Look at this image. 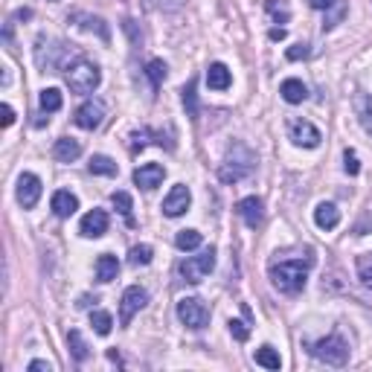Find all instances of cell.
Returning a JSON list of instances; mask_svg holds the SVG:
<instances>
[{
	"label": "cell",
	"mask_w": 372,
	"mask_h": 372,
	"mask_svg": "<svg viewBox=\"0 0 372 372\" xmlns=\"http://www.w3.org/2000/svg\"><path fill=\"white\" fill-rule=\"evenodd\" d=\"M79 154H82V146L73 137H62L52 146V157H56L59 163H73V161H79Z\"/></svg>",
	"instance_id": "cell-18"
},
{
	"label": "cell",
	"mask_w": 372,
	"mask_h": 372,
	"mask_svg": "<svg viewBox=\"0 0 372 372\" xmlns=\"http://www.w3.org/2000/svg\"><path fill=\"white\" fill-rule=\"evenodd\" d=\"M178 320L192 329V332H201L207 323H209V306L201 300V297H183L178 303Z\"/></svg>",
	"instance_id": "cell-6"
},
{
	"label": "cell",
	"mask_w": 372,
	"mask_h": 372,
	"mask_svg": "<svg viewBox=\"0 0 372 372\" xmlns=\"http://www.w3.org/2000/svg\"><path fill=\"white\" fill-rule=\"evenodd\" d=\"M195 88H198V79H190V82H186V88L180 91L186 117H192V120H198V93H195Z\"/></svg>",
	"instance_id": "cell-23"
},
{
	"label": "cell",
	"mask_w": 372,
	"mask_h": 372,
	"mask_svg": "<svg viewBox=\"0 0 372 372\" xmlns=\"http://www.w3.org/2000/svg\"><path fill=\"white\" fill-rule=\"evenodd\" d=\"M111 204H114V209L120 212V216L125 219V224L134 227V216H131V209H134V201H131V195H128V192H114V195H111Z\"/></svg>",
	"instance_id": "cell-25"
},
{
	"label": "cell",
	"mask_w": 372,
	"mask_h": 372,
	"mask_svg": "<svg viewBox=\"0 0 372 372\" xmlns=\"http://www.w3.org/2000/svg\"><path fill=\"white\" fill-rule=\"evenodd\" d=\"M62 105H64L62 91H56V88L41 91V111H44V114H56V111H62Z\"/></svg>",
	"instance_id": "cell-27"
},
{
	"label": "cell",
	"mask_w": 372,
	"mask_h": 372,
	"mask_svg": "<svg viewBox=\"0 0 372 372\" xmlns=\"http://www.w3.org/2000/svg\"><path fill=\"white\" fill-rule=\"evenodd\" d=\"M212 268H216V248H207V250H201L198 256H186V259L178 265L183 282H190V285L204 282V279L212 274Z\"/></svg>",
	"instance_id": "cell-5"
},
{
	"label": "cell",
	"mask_w": 372,
	"mask_h": 372,
	"mask_svg": "<svg viewBox=\"0 0 372 372\" xmlns=\"http://www.w3.org/2000/svg\"><path fill=\"white\" fill-rule=\"evenodd\" d=\"M207 85H209V91H227V88L233 85V73H230V67L221 64V62L209 64V67H207Z\"/></svg>",
	"instance_id": "cell-16"
},
{
	"label": "cell",
	"mask_w": 372,
	"mask_h": 372,
	"mask_svg": "<svg viewBox=\"0 0 372 372\" xmlns=\"http://www.w3.org/2000/svg\"><path fill=\"white\" fill-rule=\"evenodd\" d=\"M268 35H271V41H282V38H285V30H282V26H274Z\"/></svg>",
	"instance_id": "cell-43"
},
{
	"label": "cell",
	"mask_w": 372,
	"mask_h": 372,
	"mask_svg": "<svg viewBox=\"0 0 372 372\" xmlns=\"http://www.w3.org/2000/svg\"><path fill=\"white\" fill-rule=\"evenodd\" d=\"M79 233H82L85 238H99L108 233V212L105 209H91L88 216L82 219V224H79Z\"/></svg>",
	"instance_id": "cell-14"
},
{
	"label": "cell",
	"mask_w": 372,
	"mask_h": 372,
	"mask_svg": "<svg viewBox=\"0 0 372 372\" xmlns=\"http://www.w3.org/2000/svg\"><path fill=\"white\" fill-rule=\"evenodd\" d=\"M335 6H337V9H335V12L329 15V18H326V23H323V30H332V26H337V23H340V18H343V15H347V6H343V4H340V0H337V4H335Z\"/></svg>",
	"instance_id": "cell-37"
},
{
	"label": "cell",
	"mask_w": 372,
	"mask_h": 372,
	"mask_svg": "<svg viewBox=\"0 0 372 372\" xmlns=\"http://www.w3.org/2000/svg\"><path fill=\"white\" fill-rule=\"evenodd\" d=\"M355 268H358V279L366 288H372V253H361L358 262H355Z\"/></svg>",
	"instance_id": "cell-34"
},
{
	"label": "cell",
	"mask_w": 372,
	"mask_h": 372,
	"mask_svg": "<svg viewBox=\"0 0 372 372\" xmlns=\"http://www.w3.org/2000/svg\"><path fill=\"white\" fill-rule=\"evenodd\" d=\"M343 169H347V175H358L361 172V163H358V154L352 151V149H347V151H343Z\"/></svg>",
	"instance_id": "cell-35"
},
{
	"label": "cell",
	"mask_w": 372,
	"mask_h": 372,
	"mask_svg": "<svg viewBox=\"0 0 372 372\" xmlns=\"http://www.w3.org/2000/svg\"><path fill=\"white\" fill-rule=\"evenodd\" d=\"M67 347H70V355H73L76 364H85L91 358V347L85 343V337H82V332H79V329L67 332Z\"/></svg>",
	"instance_id": "cell-21"
},
{
	"label": "cell",
	"mask_w": 372,
	"mask_h": 372,
	"mask_svg": "<svg viewBox=\"0 0 372 372\" xmlns=\"http://www.w3.org/2000/svg\"><path fill=\"white\" fill-rule=\"evenodd\" d=\"M335 4H337V0H308V6L311 9H320V12H329Z\"/></svg>",
	"instance_id": "cell-40"
},
{
	"label": "cell",
	"mask_w": 372,
	"mask_h": 372,
	"mask_svg": "<svg viewBox=\"0 0 372 372\" xmlns=\"http://www.w3.org/2000/svg\"><path fill=\"white\" fill-rule=\"evenodd\" d=\"M151 262V248L149 245H134L128 253V265L131 268H146V265Z\"/></svg>",
	"instance_id": "cell-33"
},
{
	"label": "cell",
	"mask_w": 372,
	"mask_h": 372,
	"mask_svg": "<svg viewBox=\"0 0 372 372\" xmlns=\"http://www.w3.org/2000/svg\"><path fill=\"white\" fill-rule=\"evenodd\" d=\"M99 82H102V70L88 59H76L67 67V85L73 93H93Z\"/></svg>",
	"instance_id": "cell-3"
},
{
	"label": "cell",
	"mask_w": 372,
	"mask_h": 372,
	"mask_svg": "<svg viewBox=\"0 0 372 372\" xmlns=\"http://www.w3.org/2000/svg\"><path fill=\"white\" fill-rule=\"evenodd\" d=\"M314 268V256L306 253V259H282L271 265V282L282 294H300L308 282V271Z\"/></svg>",
	"instance_id": "cell-1"
},
{
	"label": "cell",
	"mask_w": 372,
	"mask_h": 372,
	"mask_svg": "<svg viewBox=\"0 0 372 372\" xmlns=\"http://www.w3.org/2000/svg\"><path fill=\"white\" fill-rule=\"evenodd\" d=\"M317 361H323L326 366H347L349 364V343L343 340L340 335H329L323 340H317L311 343V349H308Z\"/></svg>",
	"instance_id": "cell-4"
},
{
	"label": "cell",
	"mask_w": 372,
	"mask_h": 372,
	"mask_svg": "<svg viewBox=\"0 0 372 372\" xmlns=\"http://www.w3.org/2000/svg\"><path fill=\"white\" fill-rule=\"evenodd\" d=\"M151 4H154L157 9H163V12H175V9L183 6V0H151Z\"/></svg>",
	"instance_id": "cell-39"
},
{
	"label": "cell",
	"mask_w": 372,
	"mask_h": 372,
	"mask_svg": "<svg viewBox=\"0 0 372 372\" xmlns=\"http://www.w3.org/2000/svg\"><path fill=\"white\" fill-rule=\"evenodd\" d=\"M192 204V192H190V186H183V183H175L169 195L163 198V216L169 219H180L186 209H190Z\"/></svg>",
	"instance_id": "cell-9"
},
{
	"label": "cell",
	"mask_w": 372,
	"mask_h": 372,
	"mask_svg": "<svg viewBox=\"0 0 372 372\" xmlns=\"http://www.w3.org/2000/svg\"><path fill=\"white\" fill-rule=\"evenodd\" d=\"M314 224L320 227V230H335V227L340 224V209H337L335 204H329V201L317 204V209H314Z\"/></svg>",
	"instance_id": "cell-17"
},
{
	"label": "cell",
	"mask_w": 372,
	"mask_h": 372,
	"mask_svg": "<svg viewBox=\"0 0 372 372\" xmlns=\"http://www.w3.org/2000/svg\"><path fill=\"white\" fill-rule=\"evenodd\" d=\"M91 326H93V332H96V335L108 337V335H111V329H114V317H111L108 311H93V314H91Z\"/></svg>",
	"instance_id": "cell-30"
},
{
	"label": "cell",
	"mask_w": 372,
	"mask_h": 372,
	"mask_svg": "<svg viewBox=\"0 0 372 372\" xmlns=\"http://www.w3.org/2000/svg\"><path fill=\"white\" fill-rule=\"evenodd\" d=\"M285 56H288L291 62H300V59H308V44H294V47H291V50L285 52Z\"/></svg>",
	"instance_id": "cell-38"
},
{
	"label": "cell",
	"mask_w": 372,
	"mask_h": 372,
	"mask_svg": "<svg viewBox=\"0 0 372 372\" xmlns=\"http://www.w3.org/2000/svg\"><path fill=\"white\" fill-rule=\"evenodd\" d=\"M0 114H4V128H9L15 122V111H12V105H0Z\"/></svg>",
	"instance_id": "cell-41"
},
{
	"label": "cell",
	"mask_w": 372,
	"mask_h": 372,
	"mask_svg": "<svg viewBox=\"0 0 372 372\" xmlns=\"http://www.w3.org/2000/svg\"><path fill=\"white\" fill-rule=\"evenodd\" d=\"M355 108H358V120L364 125L366 134H372V96H358L355 99Z\"/></svg>",
	"instance_id": "cell-29"
},
{
	"label": "cell",
	"mask_w": 372,
	"mask_h": 372,
	"mask_svg": "<svg viewBox=\"0 0 372 372\" xmlns=\"http://www.w3.org/2000/svg\"><path fill=\"white\" fill-rule=\"evenodd\" d=\"M117 274H120V259L111 256V253H102L96 259V279L99 282H114Z\"/></svg>",
	"instance_id": "cell-19"
},
{
	"label": "cell",
	"mask_w": 372,
	"mask_h": 372,
	"mask_svg": "<svg viewBox=\"0 0 372 372\" xmlns=\"http://www.w3.org/2000/svg\"><path fill=\"white\" fill-rule=\"evenodd\" d=\"M166 73H169V67H166V62H163V59H151V62L146 64V76L151 79V88H154V91L163 85Z\"/></svg>",
	"instance_id": "cell-28"
},
{
	"label": "cell",
	"mask_w": 372,
	"mask_h": 372,
	"mask_svg": "<svg viewBox=\"0 0 372 372\" xmlns=\"http://www.w3.org/2000/svg\"><path fill=\"white\" fill-rule=\"evenodd\" d=\"M256 364L265 366V369H279V366H282V358L277 355L274 347H262V349H256Z\"/></svg>",
	"instance_id": "cell-32"
},
{
	"label": "cell",
	"mask_w": 372,
	"mask_h": 372,
	"mask_svg": "<svg viewBox=\"0 0 372 372\" xmlns=\"http://www.w3.org/2000/svg\"><path fill=\"white\" fill-rule=\"evenodd\" d=\"M88 169H91V175H102V178H114V175L120 172L117 163L111 161V157H105V154H93L91 163H88Z\"/></svg>",
	"instance_id": "cell-24"
},
{
	"label": "cell",
	"mask_w": 372,
	"mask_h": 372,
	"mask_svg": "<svg viewBox=\"0 0 372 372\" xmlns=\"http://www.w3.org/2000/svg\"><path fill=\"white\" fill-rule=\"evenodd\" d=\"M279 93H282V99H285L288 105H300V102L308 99V88L300 82V79H285L282 88H279Z\"/></svg>",
	"instance_id": "cell-20"
},
{
	"label": "cell",
	"mask_w": 372,
	"mask_h": 372,
	"mask_svg": "<svg viewBox=\"0 0 372 372\" xmlns=\"http://www.w3.org/2000/svg\"><path fill=\"white\" fill-rule=\"evenodd\" d=\"M253 169H256V151H253L250 146H245V143L236 140V143L227 149L224 161H221V166H219V178H221V183H238V180L250 178Z\"/></svg>",
	"instance_id": "cell-2"
},
{
	"label": "cell",
	"mask_w": 372,
	"mask_h": 372,
	"mask_svg": "<svg viewBox=\"0 0 372 372\" xmlns=\"http://www.w3.org/2000/svg\"><path fill=\"white\" fill-rule=\"evenodd\" d=\"M227 326H230V335H233L238 343H245V340L250 337V329H248V323H242V320H230Z\"/></svg>",
	"instance_id": "cell-36"
},
{
	"label": "cell",
	"mask_w": 372,
	"mask_h": 372,
	"mask_svg": "<svg viewBox=\"0 0 372 372\" xmlns=\"http://www.w3.org/2000/svg\"><path fill=\"white\" fill-rule=\"evenodd\" d=\"M288 134H291V140H294V146H300V149H317V146H320V140H323L320 128H314L306 120H294V122H291L288 125Z\"/></svg>",
	"instance_id": "cell-11"
},
{
	"label": "cell",
	"mask_w": 372,
	"mask_h": 372,
	"mask_svg": "<svg viewBox=\"0 0 372 372\" xmlns=\"http://www.w3.org/2000/svg\"><path fill=\"white\" fill-rule=\"evenodd\" d=\"M30 372H52V364H50V361H33V364H30Z\"/></svg>",
	"instance_id": "cell-42"
},
{
	"label": "cell",
	"mask_w": 372,
	"mask_h": 372,
	"mask_svg": "<svg viewBox=\"0 0 372 372\" xmlns=\"http://www.w3.org/2000/svg\"><path fill=\"white\" fill-rule=\"evenodd\" d=\"M146 303H149V291L146 288H140V285L125 288V294L120 300V323L131 326V320H134V317L146 308Z\"/></svg>",
	"instance_id": "cell-7"
},
{
	"label": "cell",
	"mask_w": 372,
	"mask_h": 372,
	"mask_svg": "<svg viewBox=\"0 0 372 372\" xmlns=\"http://www.w3.org/2000/svg\"><path fill=\"white\" fill-rule=\"evenodd\" d=\"M41 192H44V186H41V178H38V175H33V172H21V175H18L15 198H18V204H21L23 209H33V207L38 204Z\"/></svg>",
	"instance_id": "cell-8"
},
{
	"label": "cell",
	"mask_w": 372,
	"mask_h": 372,
	"mask_svg": "<svg viewBox=\"0 0 372 372\" xmlns=\"http://www.w3.org/2000/svg\"><path fill=\"white\" fill-rule=\"evenodd\" d=\"M201 242H204V236L198 233V230H180L178 233V238H175V245H178V250H198L201 248Z\"/></svg>",
	"instance_id": "cell-26"
},
{
	"label": "cell",
	"mask_w": 372,
	"mask_h": 372,
	"mask_svg": "<svg viewBox=\"0 0 372 372\" xmlns=\"http://www.w3.org/2000/svg\"><path fill=\"white\" fill-rule=\"evenodd\" d=\"M265 9H268V15H271L277 23H288V18H291L288 0H265Z\"/></svg>",
	"instance_id": "cell-31"
},
{
	"label": "cell",
	"mask_w": 372,
	"mask_h": 372,
	"mask_svg": "<svg viewBox=\"0 0 372 372\" xmlns=\"http://www.w3.org/2000/svg\"><path fill=\"white\" fill-rule=\"evenodd\" d=\"M236 212L242 216V221H245L250 230L262 227V221H265V207H262V201H259L256 195L238 201V204H236Z\"/></svg>",
	"instance_id": "cell-12"
},
{
	"label": "cell",
	"mask_w": 372,
	"mask_h": 372,
	"mask_svg": "<svg viewBox=\"0 0 372 372\" xmlns=\"http://www.w3.org/2000/svg\"><path fill=\"white\" fill-rule=\"evenodd\" d=\"M163 178H166V169L161 163H146V166L134 169V183L140 186V190H146V192L157 190V186L163 183Z\"/></svg>",
	"instance_id": "cell-13"
},
{
	"label": "cell",
	"mask_w": 372,
	"mask_h": 372,
	"mask_svg": "<svg viewBox=\"0 0 372 372\" xmlns=\"http://www.w3.org/2000/svg\"><path fill=\"white\" fill-rule=\"evenodd\" d=\"M50 207H52V212H56L59 219H70L73 212L79 209V198H76L70 190H59V192H52Z\"/></svg>",
	"instance_id": "cell-15"
},
{
	"label": "cell",
	"mask_w": 372,
	"mask_h": 372,
	"mask_svg": "<svg viewBox=\"0 0 372 372\" xmlns=\"http://www.w3.org/2000/svg\"><path fill=\"white\" fill-rule=\"evenodd\" d=\"M73 21H82V23H79V26H82V30H88V33H96L102 41H111V30H108V23H105L102 18H91V15L76 12V15H73Z\"/></svg>",
	"instance_id": "cell-22"
},
{
	"label": "cell",
	"mask_w": 372,
	"mask_h": 372,
	"mask_svg": "<svg viewBox=\"0 0 372 372\" xmlns=\"http://www.w3.org/2000/svg\"><path fill=\"white\" fill-rule=\"evenodd\" d=\"M105 120V102L102 99H88L79 105V111H76V125L79 128H85V131H96Z\"/></svg>",
	"instance_id": "cell-10"
}]
</instances>
